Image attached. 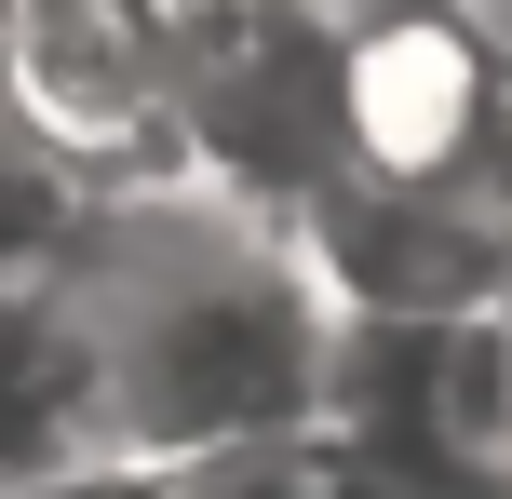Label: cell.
Returning a JSON list of instances; mask_svg holds the SVG:
<instances>
[{
	"label": "cell",
	"mask_w": 512,
	"mask_h": 499,
	"mask_svg": "<svg viewBox=\"0 0 512 499\" xmlns=\"http://www.w3.org/2000/svg\"><path fill=\"white\" fill-rule=\"evenodd\" d=\"M54 284L95 338V405L122 473H189V459H256L324 432L337 297L283 216H243L216 189H108L95 243Z\"/></svg>",
	"instance_id": "1"
},
{
	"label": "cell",
	"mask_w": 512,
	"mask_h": 499,
	"mask_svg": "<svg viewBox=\"0 0 512 499\" xmlns=\"http://www.w3.org/2000/svg\"><path fill=\"white\" fill-rule=\"evenodd\" d=\"M230 0H0V81L95 189H176Z\"/></svg>",
	"instance_id": "2"
},
{
	"label": "cell",
	"mask_w": 512,
	"mask_h": 499,
	"mask_svg": "<svg viewBox=\"0 0 512 499\" xmlns=\"http://www.w3.org/2000/svg\"><path fill=\"white\" fill-rule=\"evenodd\" d=\"M162 499H337V486H324V446H256V459H189V473H162Z\"/></svg>",
	"instance_id": "3"
}]
</instances>
